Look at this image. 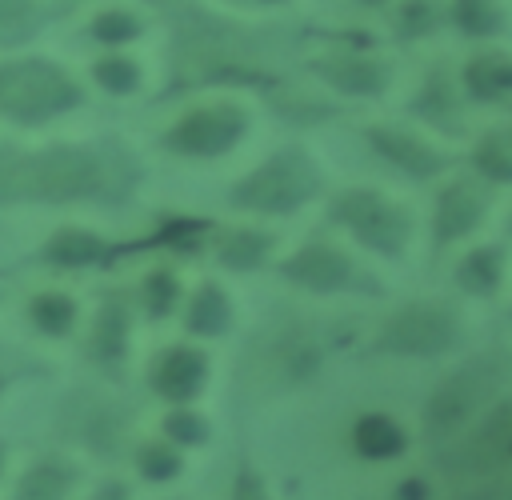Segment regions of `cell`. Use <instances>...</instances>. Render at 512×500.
<instances>
[{
  "instance_id": "1",
  "label": "cell",
  "mask_w": 512,
  "mask_h": 500,
  "mask_svg": "<svg viewBox=\"0 0 512 500\" xmlns=\"http://www.w3.org/2000/svg\"><path fill=\"white\" fill-rule=\"evenodd\" d=\"M132 180V160L112 144L0 148V200L16 204L120 200L132 192Z\"/></svg>"
},
{
  "instance_id": "2",
  "label": "cell",
  "mask_w": 512,
  "mask_h": 500,
  "mask_svg": "<svg viewBox=\"0 0 512 500\" xmlns=\"http://www.w3.org/2000/svg\"><path fill=\"white\" fill-rule=\"evenodd\" d=\"M508 380L504 356H472L460 368H452L424 400L420 408V432L428 444L448 448L468 424L484 416V408L500 396V384Z\"/></svg>"
},
{
  "instance_id": "3",
  "label": "cell",
  "mask_w": 512,
  "mask_h": 500,
  "mask_svg": "<svg viewBox=\"0 0 512 500\" xmlns=\"http://www.w3.org/2000/svg\"><path fill=\"white\" fill-rule=\"evenodd\" d=\"M320 192V168L300 148H280L260 160L248 176H240L228 192V204L260 216H288Z\"/></svg>"
},
{
  "instance_id": "4",
  "label": "cell",
  "mask_w": 512,
  "mask_h": 500,
  "mask_svg": "<svg viewBox=\"0 0 512 500\" xmlns=\"http://www.w3.org/2000/svg\"><path fill=\"white\" fill-rule=\"evenodd\" d=\"M84 104L80 84L56 60H4L0 64V112L16 124H44Z\"/></svg>"
},
{
  "instance_id": "5",
  "label": "cell",
  "mask_w": 512,
  "mask_h": 500,
  "mask_svg": "<svg viewBox=\"0 0 512 500\" xmlns=\"http://www.w3.org/2000/svg\"><path fill=\"white\" fill-rule=\"evenodd\" d=\"M332 224H340L356 244H364L376 256H404L412 240V208L392 200L380 188H344L328 204Z\"/></svg>"
},
{
  "instance_id": "6",
  "label": "cell",
  "mask_w": 512,
  "mask_h": 500,
  "mask_svg": "<svg viewBox=\"0 0 512 500\" xmlns=\"http://www.w3.org/2000/svg\"><path fill=\"white\" fill-rule=\"evenodd\" d=\"M460 312L440 300V296H420L400 304L376 332L372 348L384 356H412V360H432L444 356L460 344Z\"/></svg>"
},
{
  "instance_id": "7",
  "label": "cell",
  "mask_w": 512,
  "mask_h": 500,
  "mask_svg": "<svg viewBox=\"0 0 512 500\" xmlns=\"http://www.w3.org/2000/svg\"><path fill=\"white\" fill-rule=\"evenodd\" d=\"M248 132V112L232 100H208L188 108L164 132V148L184 160H216L232 152Z\"/></svg>"
},
{
  "instance_id": "8",
  "label": "cell",
  "mask_w": 512,
  "mask_h": 500,
  "mask_svg": "<svg viewBox=\"0 0 512 500\" xmlns=\"http://www.w3.org/2000/svg\"><path fill=\"white\" fill-rule=\"evenodd\" d=\"M280 276L304 292H320V296H336V292H380L376 276L360 272V264L328 244V240H308L300 244L288 260H280Z\"/></svg>"
},
{
  "instance_id": "9",
  "label": "cell",
  "mask_w": 512,
  "mask_h": 500,
  "mask_svg": "<svg viewBox=\"0 0 512 500\" xmlns=\"http://www.w3.org/2000/svg\"><path fill=\"white\" fill-rule=\"evenodd\" d=\"M508 444H512V400H496L484 408V416L476 424H468L440 452V464L452 476H488V472L508 468L504 464Z\"/></svg>"
},
{
  "instance_id": "10",
  "label": "cell",
  "mask_w": 512,
  "mask_h": 500,
  "mask_svg": "<svg viewBox=\"0 0 512 500\" xmlns=\"http://www.w3.org/2000/svg\"><path fill=\"white\" fill-rule=\"evenodd\" d=\"M132 412L100 392H72L60 408V432L72 444H84L96 456H120L128 440Z\"/></svg>"
},
{
  "instance_id": "11",
  "label": "cell",
  "mask_w": 512,
  "mask_h": 500,
  "mask_svg": "<svg viewBox=\"0 0 512 500\" xmlns=\"http://www.w3.org/2000/svg\"><path fill=\"white\" fill-rule=\"evenodd\" d=\"M488 216V188L480 180H452L436 192V208H432V244L452 248L464 236H472Z\"/></svg>"
},
{
  "instance_id": "12",
  "label": "cell",
  "mask_w": 512,
  "mask_h": 500,
  "mask_svg": "<svg viewBox=\"0 0 512 500\" xmlns=\"http://www.w3.org/2000/svg\"><path fill=\"white\" fill-rule=\"evenodd\" d=\"M364 136H368V144L376 148L380 160H388L392 168H400L412 180H432L452 164V156L444 148H436L432 140H424L408 128H396V124H376Z\"/></svg>"
},
{
  "instance_id": "13",
  "label": "cell",
  "mask_w": 512,
  "mask_h": 500,
  "mask_svg": "<svg viewBox=\"0 0 512 500\" xmlns=\"http://www.w3.org/2000/svg\"><path fill=\"white\" fill-rule=\"evenodd\" d=\"M148 384L172 408L192 404L208 384V356L192 344H172V348L156 352V360L148 368Z\"/></svg>"
},
{
  "instance_id": "14",
  "label": "cell",
  "mask_w": 512,
  "mask_h": 500,
  "mask_svg": "<svg viewBox=\"0 0 512 500\" xmlns=\"http://www.w3.org/2000/svg\"><path fill=\"white\" fill-rule=\"evenodd\" d=\"M328 88L344 92V96H380L392 80L388 60L368 56V52H324L308 64Z\"/></svg>"
},
{
  "instance_id": "15",
  "label": "cell",
  "mask_w": 512,
  "mask_h": 500,
  "mask_svg": "<svg viewBox=\"0 0 512 500\" xmlns=\"http://www.w3.org/2000/svg\"><path fill=\"white\" fill-rule=\"evenodd\" d=\"M324 360V340L312 332V328H280L272 340H268V360H264V376L272 384H300L308 376H316Z\"/></svg>"
},
{
  "instance_id": "16",
  "label": "cell",
  "mask_w": 512,
  "mask_h": 500,
  "mask_svg": "<svg viewBox=\"0 0 512 500\" xmlns=\"http://www.w3.org/2000/svg\"><path fill=\"white\" fill-rule=\"evenodd\" d=\"M76 480H80V472H76L72 460H64V456H40V460H32L20 472V480H16V488H12L8 500H68L72 488H76Z\"/></svg>"
},
{
  "instance_id": "17",
  "label": "cell",
  "mask_w": 512,
  "mask_h": 500,
  "mask_svg": "<svg viewBox=\"0 0 512 500\" xmlns=\"http://www.w3.org/2000/svg\"><path fill=\"white\" fill-rule=\"evenodd\" d=\"M128 332H132V316L128 304L120 296H104L96 320H92V336H88V356L100 364H120L128 356Z\"/></svg>"
},
{
  "instance_id": "18",
  "label": "cell",
  "mask_w": 512,
  "mask_h": 500,
  "mask_svg": "<svg viewBox=\"0 0 512 500\" xmlns=\"http://www.w3.org/2000/svg\"><path fill=\"white\" fill-rule=\"evenodd\" d=\"M352 448L364 460H392V456H400L408 448V432L388 412H364L352 424Z\"/></svg>"
},
{
  "instance_id": "19",
  "label": "cell",
  "mask_w": 512,
  "mask_h": 500,
  "mask_svg": "<svg viewBox=\"0 0 512 500\" xmlns=\"http://www.w3.org/2000/svg\"><path fill=\"white\" fill-rule=\"evenodd\" d=\"M464 92L480 104L512 96V56L508 52H480L464 64Z\"/></svg>"
},
{
  "instance_id": "20",
  "label": "cell",
  "mask_w": 512,
  "mask_h": 500,
  "mask_svg": "<svg viewBox=\"0 0 512 500\" xmlns=\"http://www.w3.org/2000/svg\"><path fill=\"white\" fill-rule=\"evenodd\" d=\"M112 256V244L88 228H60L48 244H44V260L60 264V268H88Z\"/></svg>"
},
{
  "instance_id": "21",
  "label": "cell",
  "mask_w": 512,
  "mask_h": 500,
  "mask_svg": "<svg viewBox=\"0 0 512 500\" xmlns=\"http://www.w3.org/2000/svg\"><path fill=\"white\" fill-rule=\"evenodd\" d=\"M504 280V252L492 248V244H480V248H468L456 264V284L472 296H492Z\"/></svg>"
},
{
  "instance_id": "22",
  "label": "cell",
  "mask_w": 512,
  "mask_h": 500,
  "mask_svg": "<svg viewBox=\"0 0 512 500\" xmlns=\"http://www.w3.org/2000/svg\"><path fill=\"white\" fill-rule=\"evenodd\" d=\"M472 168L492 184H512V124L488 128L472 144Z\"/></svg>"
},
{
  "instance_id": "23",
  "label": "cell",
  "mask_w": 512,
  "mask_h": 500,
  "mask_svg": "<svg viewBox=\"0 0 512 500\" xmlns=\"http://www.w3.org/2000/svg\"><path fill=\"white\" fill-rule=\"evenodd\" d=\"M232 320V304L224 296L220 284H200L188 300V312H184V324L192 336H220Z\"/></svg>"
},
{
  "instance_id": "24",
  "label": "cell",
  "mask_w": 512,
  "mask_h": 500,
  "mask_svg": "<svg viewBox=\"0 0 512 500\" xmlns=\"http://www.w3.org/2000/svg\"><path fill=\"white\" fill-rule=\"evenodd\" d=\"M268 248H272V236L260 232V228H232L228 236H220L216 244V260L224 268H236V272H252L268 260Z\"/></svg>"
},
{
  "instance_id": "25",
  "label": "cell",
  "mask_w": 512,
  "mask_h": 500,
  "mask_svg": "<svg viewBox=\"0 0 512 500\" xmlns=\"http://www.w3.org/2000/svg\"><path fill=\"white\" fill-rule=\"evenodd\" d=\"M28 316H32V324H36L40 332L64 336V332H72V324H76V300L64 296V292H36L32 304H28Z\"/></svg>"
},
{
  "instance_id": "26",
  "label": "cell",
  "mask_w": 512,
  "mask_h": 500,
  "mask_svg": "<svg viewBox=\"0 0 512 500\" xmlns=\"http://www.w3.org/2000/svg\"><path fill=\"white\" fill-rule=\"evenodd\" d=\"M452 24L464 36H496L504 28V8L500 0H452Z\"/></svg>"
},
{
  "instance_id": "27",
  "label": "cell",
  "mask_w": 512,
  "mask_h": 500,
  "mask_svg": "<svg viewBox=\"0 0 512 500\" xmlns=\"http://www.w3.org/2000/svg\"><path fill=\"white\" fill-rule=\"evenodd\" d=\"M136 468H140L144 480L164 484V480H176V476H180L184 456H180V448H176L172 440L160 436V440H144V444L136 448Z\"/></svg>"
},
{
  "instance_id": "28",
  "label": "cell",
  "mask_w": 512,
  "mask_h": 500,
  "mask_svg": "<svg viewBox=\"0 0 512 500\" xmlns=\"http://www.w3.org/2000/svg\"><path fill=\"white\" fill-rule=\"evenodd\" d=\"M92 76H96V84H100L104 92H112V96H132V92L140 88V64H136L132 56H120V52L100 56V60L92 64Z\"/></svg>"
},
{
  "instance_id": "29",
  "label": "cell",
  "mask_w": 512,
  "mask_h": 500,
  "mask_svg": "<svg viewBox=\"0 0 512 500\" xmlns=\"http://www.w3.org/2000/svg\"><path fill=\"white\" fill-rule=\"evenodd\" d=\"M40 28V0H0V44H16Z\"/></svg>"
},
{
  "instance_id": "30",
  "label": "cell",
  "mask_w": 512,
  "mask_h": 500,
  "mask_svg": "<svg viewBox=\"0 0 512 500\" xmlns=\"http://www.w3.org/2000/svg\"><path fill=\"white\" fill-rule=\"evenodd\" d=\"M164 440H172L176 448H196L208 440V420L200 412H192L188 404H180L164 416Z\"/></svg>"
},
{
  "instance_id": "31",
  "label": "cell",
  "mask_w": 512,
  "mask_h": 500,
  "mask_svg": "<svg viewBox=\"0 0 512 500\" xmlns=\"http://www.w3.org/2000/svg\"><path fill=\"white\" fill-rule=\"evenodd\" d=\"M140 300H144V308H148L152 320L172 316V308H176V300H180V284H176V276H172V272H152V276H144V284H140Z\"/></svg>"
},
{
  "instance_id": "32",
  "label": "cell",
  "mask_w": 512,
  "mask_h": 500,
  "mask_svg": "<svg viewBox=\"0 0 512 500\" xmlns=\"http://www.w3.org/2000/svg\"><path fill=\"white\" fill-rule=\"evenodd\" d=\"M436 24H440L436 0H404L400 12H396V32L404 40H420V36L436 32Z\"/></svg>"
},
{
  "instance_id": "33",
  "label": "cell",
  "mask_w": 512,
  "mask_h": 500,
  "mask_svg": "<svg viewBox=\"0 0 512 500\" xmlns=\"http://www.w3.org/2000/svg\"><path fill=\"white\" fill-rule=\"evenodd\" d=\"M140 32H144L140 16H132V12H124V8H108V12H100V16L92 20V36L104 40V44H128V40H136Z\"/></svg>"
},
{
  "instance_id": "34",
  "label": "cell",
  "mask_w": 512,
  "mask_h": 500,
  "mask_svg": "<svg viewBox=\"0 0 512 500\" xmlns=\"http://www.w3.org/2000/svg\"><path fill=\"white\" fill-rule=\"evenodd\" d=\"M452 96H456V88L436 72V76L424 80V92H420V100H416V112H424L428 120H444V116L452 112Z\"/></svg>"
},
{
  "instance_id": "35",
  "label": "cell",
  "mask_w": 512,
  "mask_h": 500,
  "mask_svg": "<svg viewBox=\"0 0 512 500\" xmlns=\"http://www.w3.org/2000/svg\"><path fill=\"white\" fill-rule=\"evenodd\" d=\"M228 500H272V492H268V484L260 480V472H256L252 464H240L236 476H232Z\"/></svg>"
},
{
  "instance_id": "36",
  "label": "cell",
  "mask_w": 512,
  "mask_h": 500,
  "mask_svg": "<svg viewBox=\"0 0 512 500\" xmlns=\"http://www.w3.org/2000/svg\"><path fill=\"white\" fill-rule=\"evenodd\" d=\"M392 500H432V484L424 476H408V480L396 484Z\"/></svg>"
},
{
  "instance_id": "37",
  "label": "cell",
  "mask_w": 512,
  "mask_h": 500,
  "mask_svg": "<svg viewBox=\"0 0 512 500\" xmlns=\"http://www.w3.org/2000/svg\"><path fill=\"white\" fill-rule=\"evenodd\" d=\"M92 500H128V484H124V480H104V484L92 492Z\"/></svg>"
},
{
  "instance_id": "38",
  "label": "cell",
  "mask_w": 512,
  "mask_h": 500,
  "mask_svg": "<svg viewBox=\"0 0 512 500\" xmlns=\"http://www.w3.org/2000/svg\"><path fill=\"white\" fill-rule=\"evenodd\" d=\"M456 500H492V492H464V496H456Z\"/></svg>"
},
{
  "instance_id": "39",
  "label": "cell",
  "mask_w": 512,
  "mask_h": 500,
  "mask_svg": "<svg viewBox=\"0 0 512 500\" xmlns=\"http://www.w3.org/2000/svg\"><path fill=\"white\" fill-rule=\"evenodd\" d=\"M504 464H512V444H508V456H504Z\"/></svg>"
},
{
  "instance_id": "40",
  "label": "cell",
  "mask_w": 512,
  "mask_h": 500,
  "mask_svg": "<svg viewBox=\"0 0 512 500\" xmlns=\"http://www.w3.org/2000/svg\"><path fill=\"white\" fill-rule=\"evenodd\" d=\"M0 472H4V444H0Z\"/></svg>"
},
{
  "instance_id": "41",
  "label": "cell",
  "mask_w": 512,
  "mask_h": 500,
  "mask_svg": "<svg viewBox=\"0 0 512 500\" xmlns=\"http://www.w3.org/2000/svg\"><path fill=\"white\" fill-rule=\"evenodd\" d=\"M160 500H188V496H160Z\"/></svg>"
},
{
  "instance_id": "42",
  "label": "cell",
  "mask_w": 512,
  "mask_h": 500,
  "mask_svg": "<svg viewBox=\"0 0 512 500\" xmlns=\"http://www.w3.org/2000/svg\"><path fill=\"white\" fill-rule=\"evenodd\" d=\"M360 4H384V0H360Z\"/></svg>"
},
{
  "instance_id": "43",
  "label": "cell",
  "mask_w": 512,
  "mask_h": 500,
  "mask_svg": "<svg viewBox=\"0 0 512 500\" xmlns=\"http://www.w3.org/2000/svg\"><path fill=\"white\" fill-rule=\"evenodd\" d=\"M4 384H8V380H4V372H0V392H4Z\"/></svg>"
},
{
  "instance_id": "44",
  "label": "cell",
  "mask_w": 512,
  "mask_h": 500,
  "mask_svg": "<svg viewBox=\"0 0 512 500\" xmlns=\"http://www.w3.org/2000/svg\"><path fill=\"white\" fill-rule=\"evenodd\" d=\"M260 4H284V0H260Z\"/></svg>"
}]
</instances>
